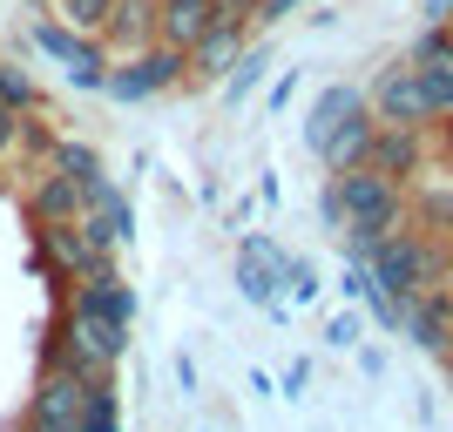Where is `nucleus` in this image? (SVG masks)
I'll list each match as a JSON object with an SVG mask.
<instances>
[{
    "label": "nucleus",
    "mask_w": 453,
    "mask_h": 432,
    "mask_svg": "<svg viewBox=\"0 0 453 432\" xmlns=\"http://www.w3.org/2000/svg\"><path fill=\"white\" fill-rule=\"evenodd\" d=\"M325 209L345 216V230H352L359 250H365L372 237H386V230L399 224V183H393V176H379L372 163H352V170H339V183H332Z\"/></svg>",
    "instance_id": "nucleus-1"
},
{
    "label": "nucleus",
    "mask_w": 453,
    "mask_h": 432,
    "mask_svg": "<svg viewBox=\"0 0 453 432\" xmlns=\"http://www.w3.org/2000/svg\"><path fill=\"white\" fill-rule=\"evenodd\" d=\"M365 257H372V284L393 304L419 298V291H434V284H447V257H440L426 237H413V230H386V237H372Z\"/></svg>",
    "instance_id": "nucleus-2"
},
{
    "label": "nucleus",
    "mask_w": 453,
    "mask_h": 432,
    "mask_svg": "<svg viewBox=\"0 0 453 432\" xmlns=\"http://www.w3.org/2000/svg\"><path fill=\"white\" fill-rule=\"evenodd\" d=\"M115 352H122V318H109V311H95V304L75 298V311H68V345H61V365H68V372H95V365H109Z\"/></svg>",
    "instance_id": "nucleus-3"
},
{
    "label": "nucleus",
    "mask_w": 453,
    "mask_h": 432,
    "mask_svg": "<svg viewBox=\"0 0 453 432\" xmlns=\"http://www.w3.org/2000/svg\"><path fill=\"white\" fill-rule=\"evenodd\" d=\"M372 115H379V122H406V129H426V122H434V109H426V88H419V68H413V61H399V68H386V75H379Z\"/></svg>",
    "instance_id": "nucleus-4"
},
{
    "label": "nucleus",
    "mask_w": 453,
    "mask_h": 432,
    "mask_svg": "<svg viewBox=\"0 0 453 432\" xmlns=\"http://www.w3.org/2000/svg\"><path fill=\"white\" fill-rule=\"evenodd\" d=\"M365 163H372L379 176H393V183L419 176V163H426V129H406V122H372Z\"/></svg>",
    "instance_id": "nucleus-5"
},
{
    "label": "nucleus",
    "mask_w": 453,
    "mask_h": 432,
    "mask_svg": "<svg viewBox=\"0 0 453 432\" xmlns=\"http://www.w3.org/2000/svg\"><path fill=\"white\" fill-rule=\"evenodd\" d=\"M372 122H379V115H365V102H359V109H345L339 122H332V129H325L319 142H311V149L325 155V170H352V163H365V142H372Z\"/></svg>",
    "instance_id": "nucleus-6"
},
{
    "label": "nucleus",
    "mask_w": 453,
    "mask_h": 432,
    "mask_svg": "<svg viewBox=\"0 0 453 432\" xmlns=\"http://www.w3.org/2000/svg\"><path fill=\"white\" fill-rule=\"evenodd\" d=\"M81 398H88L81 372H68V365H61V372L48 378V385H41V398H35V426H41V432H75Z\"/></svg>",
    "instance_id": "nucleus-7"
},
{
    "label": "nucleus",
    "mask_w": 453,
    "mask_h": 432,
    "mask_svg": "<svg viewBox=\"0 0 453 432\" xmlns=\"http://www.w3.org/2000/svg\"><path fill=\"white\" fill-rule=\"evenodd\" d=\"M210 20H217V0H163V27H170L176 48H189Z\"/></svg>",
    "instance_id": "nucleus-8"
},
{
    "label": "nucleus",
    "mask_w": 453,
    "mask_h": 432,
    "mask_svg": "<svg viewBox=\"0 0 453 432\" xmlns=\"http://www.w3.org/2000/svg\"><path fill=\"white\" fill-rule=\"evenodd\" d=\"M41 48L68 61V75H75V81H102V55H95V48H81L75 34H61V27H41Z\"/></svg>",
    "instance_id": "nucleus-9"
},
{
    "label": "nucleus",
    "mask_w": 453,
    "mask_h": 432,
    "mask_svg": "<svg viewBox=\"0 0 453 432\" xmlns=\"http://www.w3.org/2000/svg\"><path fill=\"white\" fill-rule=\"evenodd\" d=\"M176 68H183V48L150 55V61H135V75H115V95H150V88H163V81H176Z\"/></svg>",
    "instance_id": "nucleus-10"
},
{
    "label": "nucleus",
    "mask_w": 453,
    "mask_h": 432,
    "mask_svg": "<svg viewBox=\"0 0 453 432\" xmlns=\"http://www.w3.org/2000/svg\"><path fill=\"white\" fill-rule=\"evenodd\" d=\"M81 203H88V189H81L75 176H55V183H41V189H35V209L48 216V224H68Z\"/></svg>",
    "instance_id": "nucleus-11"
},
{
    "label": "nucleus",
    "mask_w": 453,
    "mask_h": 432,
    "mask_svg": "<svg viewBox=\"0 0 453 432\" xmlns=\"http://www.w3.org/2000/svg\"><path fill=\"white\" fill-rule=\"evenodd\" d=\"M359 102H365L359 88H325V95H319V109H311V142H319V135L332 129V122H339L345 109H359Z\"/></svg>",
    "instance_id": "nucleus-12"
},
{
    "label": "nucleus",
    "mask_w": 453,
    "mask_h": 432,
    "mask_svg": "<svg viewBox=\"0 0 453 432\" xmlns=\"http://www.w3.org/2000/svg\"><path fill=\"white\" fill-rule=\"evenodd\" d=\"M278 270H284V263L271 257L265 244H250V250H244V291H250V298H271V277H278Z\"/></svg>",
    "instance_id": "nucleus-13"
},
{
    "label": "nucleus",
    "mask_w": 453,
    "mask_h": 432,
    "mask_svg": "<svg viewBox=\"0 0 453 432\" xmlns=\"http://www.w3.org/2000/svg\"><path fill=\"white\" fill-rule=\"evenodd\" d=\"M55 170H68L81 189H102V170H95V155H88V149H75V142H61V149H55Z\"/></svg>",
    "instance_id": "nucleus-14"
},
{
    "label": "nucleus",
    "mask_w": 453,
    "mask_h": 432,
    "mask_svg": "<svg viewBox=\"0 0 453 432\" xmlns=\"http://www.w3.org/2000/svg\"><path fill=\"white\" fill-rule=\"evenodd\" d=\"M75 432H115V398H109V392H88V398H81Z\"/></svg>",
    "instance_id": "nucleus-15"
},
{
    "label": "nucleus",
    "mask_w": 453,
    "mask_h": 432,
    "mask_svg": "<svg viewBox=\"0 0 453 432\" xmlns=\"http://www.w3.org/2000/svg\"><path fill=\"white\" fill-rule=\"evenodd\" d=\"M115 34L122 41H142V27H150V0H115Z\"/></svg>",
    "instance_id": "nucleus-16"
},
{
    "label": "nucleus",
    "mask_w": 453,
    "mask_h": 432,
    "mask_svg": "<svg viewBox=\"0 0 453 432\" xmlns=\"http://www.w3.org/2000/svg\"><path fill=\"white\" fill-rule=\"evenodd\" d=\"M109 7H115V0H61L68 27H81V34H88V27H102V20H109Z\"/></svg>",
    "instance_id": "nucleus-17"
},
{
    "label": "nucleus",
    "mask_w": 453,
    "mask_h": 432,
    "mask_svg": "<svg viewBox=\"0 0 453 432\" xmlns=\"http://www.w3.org/2000/svg\"><path fill=\"white\" fill-rule=\"evenodd\" d=\"M426 224L453 230V189H426Z\"/></svg>",
    "instance_id": "nucleus-18"
},
{
    "label": "nucleus",
    "mask_w": 453,
    "mask_h": 432,
    "mask_svg": "<svg viewBox=\"0 0 453 432\" xmlns=\"http://www.w3.org/2000/svg\"><path fill=\"white\" fill-rule=\"evenodd\" d=\"M325 338H332V345H352V338H359V318H332V331H325Z\"/></svg>",
    "instance_id": "nucleus-19"
},
{
    "label": "nucleus",
    "mask_w": 453,
    "mask_h": 432,
    "mask_svg": "<svg viewBox=\"0 0 453 432\" xmlns=\"http://www.w3.org/2000/svg\"><path fill=\"white\" fill-rule=\"evenodd\" d=\"M426 20H453V0H426Z\"/></svg>",
    "instance_id": "nucleus-20"
},
{
    "label": "nucleus",
    "mask_w": 453,
    "mask_h": 432,
    "mask_svg": "<svg viewBox=\"0 0 453 432\" xmlns=\"http://www.w3.org/2000/svg\"><path fill=\"white\" fill-rule=\"evenodd\" d=\"M7 135H14V109L0 102V149H7Z\"/></svg>",
    "instance_id": "nucleus-21"
},
{
    "label": "nucleus",
    "mask_w": 453,
    "mask_h": 432,
    "mask_svg": "<svg viewBox=\"0 0 453 432\" xmlns=\"http://www.w3.org/2000/svg\"><path fill=\"white\" fill-rule=\"evenodd\" d=\"M35 432H41V426H35Z\"/></svg>",
    "instance_id": "nucleus-22"
}]
</instances>
